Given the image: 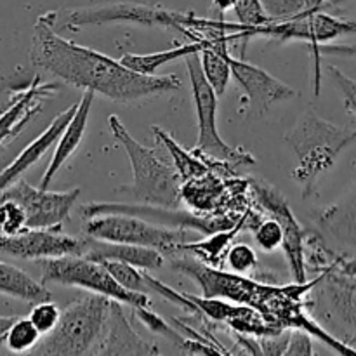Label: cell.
<instances>
[{"mask_svg":"<svg viewBox=\"0 0 356 356\" xmlns=\"http://www.w3.org/2000/svg\"><path fill=\"white\" fill-rule=\"evenodd\" d=\"M149 131H152L153 136H155L156 143L162 145L163 148H165V152H169L174 167H176L177 172H179L183 183L184 181L197 179V177H202L205 176V174H209V167L205 165L200 159H195L193 155L184 152V149L181 148V146L177 145L169 134H167V131L156 127V125L149 127Z\"/></svg>","mask_w":356,"mask_h":356,"instance_id":"obj_24","label":"cell"},{"mask_svg":"<svg viewBox=\"0 0 356 356\" xmlns=\"http://www.w3.org/2000/svg\"><path fill=\"white\" fill-rule=\"evenodd\" d=\"M228 42H232L229 40V33L219 35V37L205 40L204 47L198 51L205 79H207V82L211 83L218 96H222L226 92L229 80L233 76L232 63H229L232 52H229Z\"/></svg>","mask_w":356,"mask_h":356,"instance_id":"obj_21","label":"cell"},{"mask_svg":"<svg viewBox=\"0 0 356 356\" xmlns=\"http://www.w3.org/2000/svg\"><path fill=\"white\" fill-rule=\"evenodd\" d=\"M101 263L108 268L111 277L122 287L129 289L132 292H143V294L149 291V285L145 277V270H141V268L132 266L129 263H122V261H101Z\"/></svg>","mask_w":356,"mask_h":356,"instance_id":"obj_27","label":"cell"},{"mask_svg":"<svg viewBox=\"0 0 356 356\" xmlns=\"http://www.w3.org/2000/svg\"><path fill=\"white\" fill-rule=\"evenodd\" d=\"M58 10L37 17L30 61L68 86L92 90L106 99L131 104L146 97L174 92L183 86L177 75H143L94 49L83 47L56 33Z\"/></svg>","mask_w":356,"mask_h":356,"instance_id":"obj_1","label":"cell"},{"mask_svg":"<svg viewBox=\"0 0 356 356\" xmlns=\"http://www.w3.org/2000/svg\"><path fill=\"white\" fill-rule=\"evenodd\" d=\"M42 271V284H58L65 287H80L89 292L103 294L106 298L120 301L131 308L149 306V298L143 292H132L122 287L110 275L101 261L89 259L86 256H61L38 259Z\"/></svg>","mask_w":356,"mask_h":356,"instance_id":"obj_8","label":"cell"},{"mask_svg":"<svg viewBox=\"0 0 356 356\" xmlns=\"http://www.w3.org/2000/svg\"><path fill=\"white\" fill-rule=\"evenodd\" d=\"M348 2V0H329V2L325 3V7H336V6H341V3ZM355 19H356V14H355Z\"/></svg>","mask_w":356,"mask_h":356,"instance_id":"obj_41","label":"cell"},{"mask_svg":"<svg viewBox=\"0 0 356 356\" xmlns=\"http://www.w3.org/2000/svg\"><path fill=\"white\" fill-rule=\"evenodd\" d=\"M17 316H2L0 315V344H3V336H6L7 329L13 325V322Z\"/></svg>","mask_w":356,"mask_h":356,"instance_id":"obj_39","label":"cell"},{"mask_svg":"<svg viewBox=\"0 0 356 356\" xmlns=\"http://www.w3.org/2000/svg\"><path fill=\"white\" fill-rule=\"evenodd\" d=\"M156 344L146 341L124 315L120 301L111 299L110 313L92 355H159Z\"/></svg>","mask_w":356,"mask_h":356,"instance_id":"obj_16","label":"cell"},{"mask_svg":"<svg viewBox=\"0 0 356 356\" xmlns=\"http://www.w3.org/2000/svg\"><path fill=\"white\" fill-rule=\"evenodd\" d=\"M86 236L63 235L58 229L26 228L17 235L0 232V254L17 259H47L61 256H82Z\"/></svg>","mask_w":356,"mask_h":356,"instance_id":"obj_13","label":"cell"},{"mask_svg":"<svg viewBox=\"0 0 356 356\" xmlns=\"http://www.w3.org/2000/svg\"><path fill=\"white\" fill-rule=\"evenodd\" d=\"M56 90L58 83H42L40 76L35 75L30 86L16 90L6 103H0V148L21 134L28 122L42 111L44 101Z\"/></svg>","mask_w":356,"mask_h":356,"instance_id":"obj_14","label":"cell"},{"mask_svg":"<svg viewBox=\"0 0 356 356\" xmlns=\"http://www.w3.org/2000/svg\"><path fill=\"white\" fill-rule=\"evenodd\" d=\"M327 70H329L330 79L336 83L337 90H339L341 96H343L344 108H346L350 113L356 115V80L348 76L344 72H341L337 66L330 65L327 66Z\"/></svg>","mask_w":356,"mask_h":356,"instance_id":"obj_34","label":"cell"},{"mask_svg":"<svg viewBox=\"0 0 356 356\" xmlns=\"http://www.w3.org/2000/svg\"><path fill=\"white\" fill-rule=\"evenodd\" d=\"M233 7H235V0H212V10L216 13L219 21H222V16Z\"/></svg>","mask_w":356,"mask_h":356,"instance_id":"obj_38","label":"cell"},{"mask_svg":"<svg viewBox=\"0 0 356 356\" xmlns=\"http://www.w3.org/2000/svg\"><path fill=\"white\" fill-rule=\"evenodd\" d=\"M76 108H79V101H76L75 104H72L70 108H66V110L61 111L59 115H56V118L49 124V127L45 129L38 138H35L33 141H31L30 145H28L26 148H24L23 152H21L19 155L0 172V195H2V191L7 190L10 184L16 183L30 167H33L35 163L49 152L51 146H54L56 143H58L59 136L63 134L65 127L70 124V120H72L73 115H75Z\"/></svg>","mask_w":356,"mask_h":356,"instance_id":"obj_18","label":"cell"},{"mask_svg":"<svg viewBox=\"0 0 356 356\" xmlns=\"http://www.w3.org/2000/svg\"><path fill=\"white\" fill-rule=\"evenodd\" d=\"M174 270L188 275L191 280L198 282L204 291V298H228L233 301H243L252 298L256 284L235 275H225L207 266V263L193 259L172 261Z\"/></svg>","mask_w":356,"mask_h":356,"instance_id":"obj_17","label":"cell"},{"mask_svg":"<svg viewBox=\"0 0 356 356\" xmlns=\"http://www.w3.org/2000/svg\"><path fill=\"white\" fill-rule=\"evenodd\" d=\"M256 200L271 218L277 219L284 228V249L285 257H287L289 268H291L294 280L299 285L305 284L308 278L306 271V257H305V240L306 229L302 228L301 222L296 219L294 212L289 207V202L280 191L264 181H252L250 183Z\"/></svg>","mask_w":356,"mask_h":356,"instance_id":"obj_12","label":"cell"},{"mask_svg":"<svg viewBox=\"0 0 356 356\" xmlns=\"http://www.w3.org/2000/svg\"><path fill=\"white\" fill-rule=\"evenodd\" d=\"M83 232L92 238L153 247L162 254L183 250V245L188 242V233L184 228L170 229L165 225L156 226L148 219L131 214L94 216L86 219Z\"/></svg>","mask_w":356,"mask_h":356,"instance_id":"obj_9","label":"cell"},{"mask_svg":"<svg viewBox=\"0 0 356 356\" xmlns=\"http://www.w3.org/2000/svg\"><path fill=\"white\" fill-rule=\"evenodd\" d=\"M316 229L341 250L339 254L356 257V183L316 216Z\"/></svg>","mask_w":356,"mask_h":356,"instance_id":"obj_15","label":"cell"},{"mask_svg":"<svg viewBox=\"0 0 356 356\" xmlns=\"http://www.w3.org/2000/svg\"><path fill=\"white\" fill-rule=\"evenodd\" d=\"M0 296L19 299L24 302H40L52 299L51 291L42 282L33 280L26 271L0 261Z\"/></svg>","mask_w":356,"mask_h":356,"instance_id":"obj_22","label":"cell"},{"mask_svg":"<svg viewBox=\"0 0 356 356\" xmlns=\"http://www.w3.org/2000/svg\"><path fill=\"white\" fill-rule=\"evenodd\" d=\"M108 125L113 138L127 153L132 169V183L117 190L118 193L132 195L141 204L165 209L179 207L183 200V179L174 163L163 160L155 148L136 141L117 115H110Z\"/></svg>","mask_w":356,"mask_h":356,"instance_id":"obj_3","label":"cell"},{"mask_svg":"<svg viewBox=\"0 0 356 356\" xmlns=\"http://www.w3.org/2000/svg\"><path fill=\"white\" fill-rule=\"evenodd\" d=\"M82 256L94 261H122L146 271L160 270L165 263L163 254L153 247L108 242V240L92 238L89 235H86Z\"/></svg>","mask_w":356,"mask_h":356,"instance_id":"obj_20","label":"cell"},{"mask_svg":"<svg viewBox=\"0 0 356 356\" xmlns=\"http://www.w3.org/2000/svg\"><path fill=\"white\" fill-rule=\"evenodd\" d=\"M42 334L30 318H16L3 336V344L10 353H31L40 343Z\"/></svg>","mask_w":356,"mask_h":356,"instance_id":"obj_25","label":"cell"},{"mask_svg":"<svg viewBox=\"0 0 356 356\" xmlns=\"http://www.w3.org/2000/svg\"><path fill=\"white\" fill-rule=\"evenodd\" d=\"M26 228L24 209L14 200H0V232L3 235H17Z\"/></svg>","mask_w":356,"mask_h":356,"instance_id":"obj_30","label":"cell"},{"mask_svg":"<svg viewBox=\"0 0 356 356\" xmlns=\"http://www.w3.org/2000/svg\"><path fill=\"white\" fill-rule=\"evenodd\" d=\"M61 313L63 309L59 308L52 299H47V301L35 302L28 318H30L31 322H33V325L40 330L42 336H45V334L52 332V330L56 329V325H58L59 320H61Z\"/></svg>","mask_w":356,"mask_h":356,"instance_id":"obj_29","label":"cell"},{"mask_svg":"<svg viewBox=\"0 0 356 356\" xmlns=\"http://www.w3.org/2000/svg\"><path fill=\"white\" fill-rule=\"evenodd\" d=\"M82 188L66 191H51L49 188H35L23 177L2 191L0 200H14L26 212L28 228L58 229L68 219L73 205L79 200Z\"/></svg>","mask_w":356,"mask_h":356,"instance_id":"obj_10","label":"cell"},{"mask_svg":"<svg viewBox=\"0 0 356 356\" xmlns=\"http://www.w3.org/2000/svg\"><path fill=\"white\" fill-rule=\"evenodd\" d=\"M111 299L89 292L70 302L52 332L42 336L31 355L79 356L92 355L106 325Z\"/></svg>","mask_w":356,"mask_h":356,"instance_id":"obj_5","label":"cell"},{"mask_svg":"<svg viewBox=\"0 0 356 356\" xmlns=\"http://www.w3.org/2000/svg\"><path fill=\"white\" fill-rule=\"evenodd\" d=\"M327 2H329V0H309L308 10H306L305 14H312V13H316V10H322L323 7H325Z\"/></svg>","mask_w":356,"mask_h":356,"instance_id":"obj_40","label":"cell"},{"mask_svg":"<svg viewBox=\"0 0 356 356\" xmlns=\"http://www.w3.org/2000/svg\"><path fill=\"white\" fill-rule=\"evenodd\" d=\"M250 229L254 233V240L259 245V249L271 252L284 245V228L275 218L256 219L254 225H250Z\"/></svg>","mask_w":356,"mask_h":356,"instance_id":"obj_28","label":"cell"},{"mask_svg":"<svg viewBox=\"0 0 356 356\" xmlns=\"http://www.w3.org/2000/svg\"><path fill=\"white\" fill-rule=\"evenodd\" d=\"M306 305L323 329L353 346L356 341V257L339 254L322 271L318 280H315Z\"/></svg>","mask_w":356,"mask_h":356,"instance_id":"obj_4","label":"cell"},{"mask_svg":"<svg viewBox=\"0 0 356 356\" xmlns=\"http://www.w3.org/2000/svg\"><path fill=\"white\" fill-rule=\"evenodd\" d=\"M284 141L298 156L292 179L301 186V197L309 198L316 193L322 176L336 165L341 153L356 141V131L332 124L309 108L298 118L294 127L285 132Z\"/></svg>","mask_w":356,"mask_h":356,"instance_id":"obj_2","label":"cell"},{"mask_svg":"<svg viewBox=\"0 0 356 356\" xmlns=\"http://www.w3.org/2000/svg\"><path fill=\"white\" fill-rule=\"evenodd\" d=\"M198 17L186 13H174L159 6H146L134 2H113L103 6L80 7L59 13L56 28L65 31H79L87 26H101L110 23H138L143 26H165L176 28L190 35Z\"/></svg>","mask_w":356,"mask_h":356,"instance_id":"obj_6","label":"cell"},{"mask_svg":"<svg viewBox=\"0 0 356 356\" xmlns=\"http://www.w3.org/2000/svg\"><path fill=\"white\" fill-rule=\"evenodd\" d=\"M229 63H232L233 76L243 90V96L240 99V103H242L240 115L242 117H261L273 104L294 99L298 96V90L278 80L266 70L259 68V66L252 65L245 59H236L229 56Z\"/></svg>","mask_w":356,"mask_h":356,"instance_id":"obj_11","label":"cell"},{"mask_svg":"<svg viewBox=\"0 0 356 356\" xmlns=\"http://www.w3.org/2000/svg\"><path fill=\"white\" fill-rule=\"evenodd\" d=\"M285 355H294V356L315 355V350H313L312 339H309L308 334L302 332V330H294V332H291V341H289V346H287V351H285Z\"/></svg>","mask_w":356,"mask_h":356,"instance_id":"obj_36","label":"cell"},{"mask_svg":"<svg viewBox=\"0 0 356 356\" xmlns=\"http://www.w3.org/2000/svg\"><path fill=\"white\" fill-rule=\"evenodd\" d=\"M205 45V40L191 42L186 45H177V47L165 49V51L152 52V54H134V52H125L120 56V61L124 63L127 68L134 70V72L143 73V75H155L156 70L162 68L163 65L177 61L181 58L193 54V52L200 51Z\"/></svg>","mask_w":356,"mask_h":356,"instance_id":"obj_23","label":"cell"},{"mask_svg":"<svg viewBox=\"0 0 356 356\" xmlns=\"http://www.w3.org/2000/svg\"><path fill=\"white\" fill-rule=\"evenodd\" d=\"M233 10H235L238 23L245 28L261 26V24H266L271 21L261 0H235Z\"/></svg>","mask_w":356,"mask_h":356,"instance_id":"obj_32","label":"cell"},{"mask_svg":"<svg viewBox=\"0 0 356 356\" xmlns=\"http://www.w3.org/2000/svg\"><path fill=\"white\" fill-rule=\"evenodd\" d=\"M289 341H291V332L282 329L278 330V332L268 334V336L261 337L259 346L263 355H285Z\"/></svg>","mask_w":356,"mask_h":356,"instance_id":"obj_35","label":"cell"},{"mask_svg":"<svg viewBox=\"0 0 356 356\" xmlns=\"http://www.w3.org/2000/svg\"><path fill=\"white\" fill-rule=\"evenodd\" d=\"M186 70L191 82V99H193L195 111L198 118V139L195 145V153L204 156H211L216 162H228L235 165H254L256 159L252 153L243 149L242 146H229L221 138L218 129V94L212 89L204 75L200 65V54L186 56Z\"/></svg>","mask_w":356,"mask_h":356,"instance_id":"obj_7","label":"cell"},{"mask_svg":"<svg viewBox=\"0 0 356 356\" xmlns=\"http://www.w3.org/2000/svg\"><path fill=\"white\" fill-rule=\"evenodd\" d=\"M94 96H96V92L86 90L82 94V97H80L75 115H73V118L65 127L63 134L59 136L58 143H56V149L52 153L51 162H49L47 169H45V174L42 176L40 188H49V184L52 183V179L59 172V169L79 152L80 143H82L87 131V122H89V113L94 103Z\"/></svg>","mask_w":356,"mask_h":356,"instance_id":"obj_19","label":"cell"},{"mask_svg":"<svg viewBox=\"0 0 356 356\" xmlns=\"http://www.w3.org/2000/svg\"><path fill=\"white\" fill-rule=\"evenodd\" d=\"M264 10L271 19H289L306 13L309 0H261Z\"/></svg>","mask_w":356,"mask_h":356,"instance_id":"obj_33","label":"cell"},{"mask_svg":"<svg viewBox=\"0 0 356 356\" xmlns=\"http://www.w3.org/2000/svg\"><path fill=\"white\" fill-rule=\"evenodd\" d=\"M245 221V216H243L242 221L232 228V232H222L221 233H216L212 235L211 238L205 240V242H198V243H184L183 250H191L198 259H202L204 263H211V264H218L219 257L225 254V250L228 249L229 243H232L233 236L238 233V229L242 228V222Z\"/></svg>","mask_w":356,"mask_h":356,"instance_id":"obj_26","label":"cell"},{"mask_svg":"<svg viewBox=\"0 0 356 356\" xmlns=\"http://www.w3.org/2000/svg\"><path fill=\"white\" fill-rule=\"evenodd\" d=\"M320 56H337V58H356V44H325L320 45Z\"/></svg>","mask_w":356,"mask_h":356,"instance_id":"obj_37","label":"cell"},{"mask_svg":"<svg viewBox=\"0 0 356 356\" xmlns=\"http://www.w3.org/2000/svg\"><path fill=\"white\" fill-rule=\"evenodd\" d=\"M226 263L236 275L252 273L257 270V254L247 243H235L226 252Z\"/></svg>","mask_w":356,"mask_h":356,"instance_id":"obj_31","label":"cell"}]
</instances>
